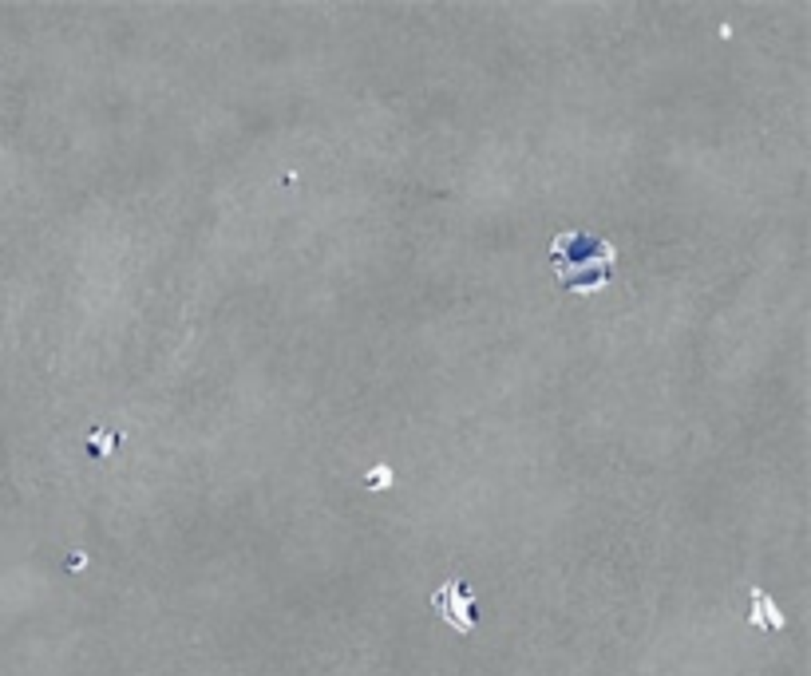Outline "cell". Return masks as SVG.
Returning a JSON list of instances; mask_svg holds the SVG:
<instances>
[{"label": "cell", "mask_w": 811, "mask_h": 676, "mask_svg": "<svg viewBox=\"0 0 811 676\" xmlns=\"http://www.w3.org/2000/svg\"><path fill=\"white\" fill-rule=\"evenodd\" d=\"M431 609H435L455 633H471V593H467V586H459V581L440 586V593L431 597Z\"/></svg>", "instance_id": "obj_1"}, {"label": "cell", "mask_w": 811, "mask_h": 676, "mask_svg": "<svg viewBox=\"0 0 811 676\" xmlns=\"http://www.w3.org/2000/svg\"><path fill=\"white\" fill-rule=\"evenodd\" d=\"M752 625H768V629H783V613L776 609V601H771L768 593H760V589H752Z\"/></svg>", "instance_id": "obj_2"}, {"label": "cell", "mask_w": 811, "mask_h": 676, "mask_svg": "<svg viewBox=\"0 0 811 676\" xmlns=\"http://www.w3.org/2000/svg\"><path fill=\"white\" fill-rule=\"evenodd\" d=\"M364 487H376V490L392 487V471L388 467H372L368 475H364Z\"/></svg>", "instance_id": "obj_3"}, {"label": "cell", "mask_w": 811, "mask_h": 676, "mask_svg": "<svg viewBox=\"0 0 811 676\" xmlns=\"http://www.w3.org/2000/svg\"><path fill=\"white\" fill-rule=\"evenodd\" d=\"M111 443H119V435H91V451H107Z\"/></svg>", "instance_id": "obj_4"}]
</instances>
